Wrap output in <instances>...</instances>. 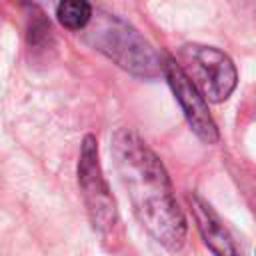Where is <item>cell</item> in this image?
<instances>
[{
  "instance_id": "5",
  "label": "cell",
  "mask_w": 256,
  "mask_h": 256,
  "mask_svg": "<svg viewBox=\"0 0 256 256\" xmlns=\"http://www.w3.org/2000/svg\"><path fill=\"white\" fill-rule=\"evenodd\" d=\"M160 74H164L170 90L174 92L184 118L188 122V126L192 128V132L206 144H216L220 134H218V126L214 122V118L208 112V102L200 96V92L194 88V84L188 80V76L182 72V68L178 66L176 58L172 56H162L160 60Z\"/></svg>"
},
{
  "instance_id": "7",
  "label": "cell",
  "mask_w": 256,
  "mask_h": 256,
  "mask_svg": "<svg viewBox=\"0 0 256 256\" xmlns=\"http://www.w3.org/2000/svg\"><path fill=\"white\" fill-rule=\"evenodd\" d=\"M92 10H94L92 4H88L84 0H66L56 6V16L64 28L76 32V30L86 28V24L90 22Z\"/></svg>"
},
{
  "instance_id": "3",
  "label": "cell",
  "mask_w": 256,
  "mask_h": 256,
  "mask_svg": "<svg viewBox=\"0 0 256 256\" xmlns=\"http://www.w3.org/2000/svg\"><path fill=\"white\" fill-rule=\"evenodd\" d=\"M176 62L206 102H224L236 88L234 62L214 46L186 44L180 48Z\"/></svg>"
},
{
  "instance_id": "8",
  "label": "cell",
  "mask_w": 256,
  "mask_h": 256,
  "mask_svg": "<svg viewBox=\"0 0 256 256\" xmlns=\"http://www.w3.org/2000/svg\"><path fill=\"white\" fill-rule=\"evenodd\" d=\"M50 38V24L44 18H36L28 28V40L32 46H38Z\"/></svg>"
},
{
  "instance_id": "2",
  "label": "cell",
  "mask_w": 256,
  "mask_h": 256,
  "mask_svg": "<svg viewBox=\"0 0 256 256\" xmlns=\"http://www.w3.org/2000/svg\"><path fill=\"white\" fill-rule=\"evenodd\" d=\"M84 40L134 76L156 78L160 74L162 56L132 24L116 14L92 10L84 28Z\"/></svg>"
},
{
  "instance_id": "6",
  "label": "cell",
  "mask_w": 256,
  "mask_h": 256,
  "mask_svg": "<svg viewBox=\"0 0 256 256\" xmlns=\"http://www.w3.org/2000/svg\"><path fill=\"white\" fill-rule=\"evenodd\" d=\"M188 202H190V210L194 214L198 232L204 244L212 250V254L214 256H242L232 234L228 232L220 216L214 212V208L206 200H202L198 194H190Z\"/></svg>"
},
{
  "instance_id": "1",
  "label": "cell",
  "mask_w": 256,
  "mask_h": 256,
  "mask_svg": "<svg viewBox=\"0 0 256 256\" xmlns=\"http://www.w3.org/2000/svg\"><path fill=\"white\" fill-rule=\"evenodd\" d=\"M112 154L138 222L164 248L180 250L186 240V218L160 158L128 128L114 134Z\"/></svg>"
},
{
  "instance_id": "4",
  "label": "cell",
  "mask_w": 256,
  "mask_h": 256,
  "mask_svg": "<svg viewBox=\"0 0 256 256\" xmlns=\"http://www.w3.org/2000/svg\"><path fill=\"white\" fill-rule=\"evenodd\" d=\"M78 184L82 190V198L86 204L88 218L102 236H114L118 226V212L108 182L104 178L100 158H98V142L96 136L86 134L80 146L78 158Z\"/></svg>"
}]
</instances>
